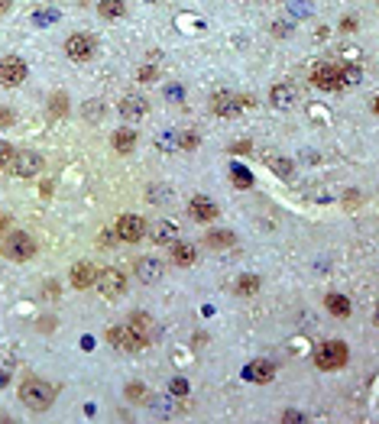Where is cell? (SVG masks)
Returning <instances> with one entry per match:
<instances>
[{"mask_svg": "<svg viewBox=\"0 0 379 424\" xmlns=\"http://www.w3.org/2000/svg\"><path fill=\"white\" fill-rule=\"evenodd\" d=\"M20 402H23L29 411H49L52 402H55V395H59V389L52 385V382L46 379H36V376H29V379L20 382Z\"/></svg>", "mask_w": 379, "mask_h": 424, "instance_id": "6da1fadb", "label": "cell"}, {"mask_svg": "<svg viewBox=\"0 0 379 424\" xmlns=\"http://www.w3.org/2000/svg\"><path fill=\"white\" fill-rule=\"evenodd\" d=\"M36 240L26 233V230H10V233H4V243H0V253H4V259H10V263H29L36 256Z\"/></svg>", "mask_w": 379, "mask_h": 424, "instance_id": "7a4b0ae2", "label": "cell"}, {"mask_svg": "<svg viewBox=\"0 0 379 424\" xmlns=\"http://www.w3.org/2000/svg\"><path fill=\"white\" fill-rule=\"evenodd\" d=\"M350 363V350L347 343L340 340H324L318 350H314V366H318L321 373H337V369H344Z\"/></svg>", "mask_w": 379, "mask_h": 424, "instance_id": "3957f363", "label": "cell"}, {"mask_svg": "<svg viewBox=\"0 0 379 424\" xmlns=\"http://www.w3.org/2000/svg\"><path fill=\"white\" fill-rule=\"evenodd\" d=\"M7 169H10V175H17V179H36V175L46 169V159H42L36 149H17V153L10 156Z\"/></svg>", "mask_w": 379, "mask_h": 424, "instance_id": "277c9868", "label": "cell"}, {"mask_svg": "<svg viewBox=\"0 0 379 424\" xmlns=\"http://www.w3.org/2000/svg\"><path fill=\"white\" fill-rule=\"evenodd\" d=\"M98 292L110 301H117V298L126 295V275L117 269V266H107V269H98V279H94Z\"/></svg>", "mask_w": 379, "mask_h": 424, "instance_id": "5b68a950", "label": "cell"}, {"mask_svg": "<svg viewBox=\"0 0 379 424\" xmlns=\"http://www.w3.org/2000/svg\"><path fill=\"white\" fill-rule=\"evenodd\" d=\"M246 107H250V97H244V94L218 91L211 97V114H214V117H237V114L246 111Z\"/></svg>", "mask_w": 379, "mask_h": 424, "instance_id": "8992f818", "label": "cell"}, {"mask_svg": "<svg viewBox=\"0 0 379 424\" xmlns=\"http://www.w3.org/2000/svg\"><path fill=\"white\" fill-rule=\"evenodd\" d=\"M94 52H98V43H94V36H88V33H72L65 39V55L72 62H91Z\"/></svg>", "mask_w": 379, "mask_h": 424, "instance_id": "52a82bcc", "label": "cell"}, {"mask_svg": "<svg viewBox=\"0 0 379 424\" xmlns=\"http://www.w3.org/2000/svg\"><path fill=\"white\" fill-rule=\"evenodd\" d=\"M26 78H29V68H26L23 59H17V55L0 59V85L4 88H20Z\"/></svg>", "mask_w": 379, "mask_h": 424, "instance_id": "ba28073f", "label": "cell"}, {"mask_svg": "<svg viewBox=\"0 0 379 424\" xmlns=\"http://www.w3.org/2000/svg\"><path fill=\"white\" fill-rule=\"evenodd\" d=\"M312 85L321 88V91H340V88H347L344 85V75H340V65H331V62H324V65H314Z\"/></svg>", "mask_w": 379, "mask_h": 424, "instance_id": "9c48e42d", "label": "cell"}, {"mask_svg": "<svg viewBox=\"0 0 379 424\" xmlns=\"http://www.w3.org/2000/svg\"><path fill=\"white\" fill-rule=\"evenodd\" d=\"M114 233H117V240H124V243H140V240L146 237V221L140 214H124L117 221V227H114Z\"/></svg>", "mask_w": 379, "mask_h": 424, "instance_id": "30bf717a", "label": "cell"}, {"mask_svg": "<svg viewBox=\"0 0 379 424\" xmlns=\"http://www.w3.org/2000/svg\"><path fill=\"white\" fill-rule=\"evenodd\" d=\"M188 214H192V221L208 224V221H218L220 217V207H218V201H211V198L194 195L192 201H188Z\"/></svg>", "mask_w": 379, "mask_h": 424, "instance_id": "8fae6325", "label": "cell"}, {"mask_svg": "<svg viewBox=\"0 0 379 424\" xmlns=\"http://www.w3.org/2000/svg\"><path fill=\"white\" fill-rule=\"evenodd\" d=\"M162 275H166L162 259H156V256H140V259H136V279L143 282V285H156Z\"/></svg>", "mask_w": 379, "mask_h": 424, "instance_id": "7c38bea8", "label": "cell"}, {"mask_svg": "<svg viewBox=\"0 0 379 424\" xmlns=\"http://www.w3.org/2000/svg\"><path fill=\"white\" fill-rule=\"evenodd\" d=\"M117 111H120L124 120H140V117L149 114V101H146L143 94H124L120 104H117Z\"/></svg>", "mask_w": 379, "mask_h": 424, "instance_id": "4fadbf2b", "label": "cell"}, {"mask_svg": "<svg viewBox=\"0 0 379 424\" xmlns=\"http://www.w3.org/2000/svg\"><path fill=\"white\" fill-rule=\"evenodd\" d=\"M107 340H110V343H114L117 350H133V353H136V350H146V347H149V343L136 337L130 327H110V331H107Z\"/></svg>", "mask_w": 379, "mask_h": 424, "instance_id": "5bb4252c", "label": "cell"}, {"mask_svg": "<svg viewBox=\"0 0 379 424\" xmlns=\"http://www.w3.org/2000/svg\"><path fill=\"white\" fill-rule=\"evenodd\" d=\"M94 279H98V269H94V263H88V259L75 263V266H72V272H68V282H72V289H78V292L91 289Z\"/></svg>", "mask_w": 379, "mask_h": 424, "instance_id": "9a60e30c", "label": "cell"}, {"mask_svg": "<svg viewBox=\"0 0 379 424\" xmlns=\"http://www.w3.org/2000/svg\"><path fill=\"white\" fill-rule=\"evenodd\" d=\"M168 259H172L178 269H188V266H194V259H198V249H194L192 243H178V240H172V243H168Z\"/></svg>", "mask_w": 379, "mask_h": 424, "instance_id": "2e32d148", "label": "cell"}, {"mask_svg": "<svg viewBox=\"0 0 379 424\" xmlns=\"http://www.w3.org/2000/svg\"><path fill=\"white\" fill-rule=\"evenodd\" d=\"M175 233H178V227L172 221H152V224H146V237H149L152 243H159V246H168L172 240H175Z\"/></svg>", "mask_w": 379, "mask_h": 424, "instance_id": "e0dca14e", "label": "cell"}, {"mask_svg": "<svg viewBox=\"0 0 379 424\" xmlns=\"http://www.w3.org/2000/svg\"><path fill=\"white\" fill-rule=\"evenodd\" d=\"M126 327H130V331H133L140 340H146V343L152 340V331H156V324H152V317L146 311H133V314H130Z\"/></svg>", "mask_w": 379, "mask_h": 424, "instance_id": "ac0fdd59", "label": "cell"}, {"mask_svg": "<svg viewBox=\"0 0 379 424\" xmlns=\"http://www.w3.org/2000/svg\"><path fill=\"white\" fill-rule=\"evenodd\" d=\"M136 130H114V136H110V146H114V153H120V156H130L136 149Z\"/></svg>", "mask_w": 379, "mask_h": 424, "instance_id": "d6986e66", "label": "cell"}, {"mask_svg": "<svg viewBox=\"0 0 379 424\" xmlns=\"http://www.w3.org/2000/svg\"><path fill=\"white\" fill-rule=\"evenodd\" d=\"M246 379L266 385V382L276 379V363H270V360H253L250 369H246Z\"/></svg>", "mask_w": 379, "mask_h": 424, "instance_id": "ffe728a7", "label": "cell"}, {"mask_svg": "<svg viewBox=\"0 0 379 424\" xmlns=\"http://www.w3.org/2000/svg\"><path fill=\"white\" fill-rule=\"evenodd\" d=\"M270 104L272 107H292L295 104V88L292 85H272V91H270Z\"/></svg>", "mask_w": 379, "mask_h": 424, "instance_id": "44dd1931", "label": "cell"}, {"mask_svg": "<svg viewBox=\"0 0 379 424\" xmlns=\"http://www.w3.org/2000/svg\"><path fill=\"white\" fill-rule=\"evenodd\" d=\"M324 308H328L334 317H347L350 314V298L347 295H337V292H331L328 298H324Z\"/></svg>", "mask_w": 379, "mask_h": 424, "instance_id": "7402d4cb", "label": "cell"}, {"mask_svg": "<svg viewBox=\"0 0 379 424\" xmlns=\"http://www.w3.org/2000/svg\"><path fill=\"white\" fill-rule=\"evenodd\" d=\"M204 246H211V249H227V246H234V233L230 230H211V233H204Z\"/></svg>", "mask_w": 379, "mask_h": 424, "instance_id": "603a6c76", "label": "cell"}, {"mask_svg": "<svg viewBox=\"0 0 379 424\" xmlns=\"http://www.w3.org/2000/svg\"><path fill=\"white\" fill-rule=\"evenodd\" d=\"M98 13L104 20H120L126 13V4L124 0H98Z\"/></svg>", "mask_w": 379, "mask_h": 424, "instance_id": "cb8c5ba5", "label": "cell"}, {"mask_svg": "<svg viewBox=\"0 0 379 424\" xmlns=\"http://www.w3.org/2000/svg\"><path fill=\"white\" fill-rule=\"evenodd\" d=\"M126 399L133 402V405H149L152 395H149V389H146L143 382H130V385H126Z\"/></svg>", "mask_w": 379, "mask_h": 424, "instance_id": "d4e9b609", "label": "cell"}, {"mask_svg": "<svg viewBox=\"0 0 379 424\" xmlns=\"http://www.w3.org/2000/svg\"><path fill=\"white\" fill-rule=\"evenodd\" d=\"M156 146H159V153L172 156L178 149V130H162V133L156 136Z\"/></svg>", "mask_w": 379, "mask_h": 424, "instance_id": "484cf974", "label": "cell"}, {"mask_svg": "<svg viewBox=\"0 0 379 424\" xmlns=\"http://www.w3.org/2000/svg\"><path fill=\"white\" fill-rule=\"evenodd\" d=\"M260 275H240V279H237V295H244V298H250V295H256V292H260Z\"/></svg>", "mask_w": 379, "mask_h": 424, "instance_id": "4316f807", "label": "cell"}, {"mask_svg": "<svg viewBox=\"0 0 379 424\" xmlns=\"http://www.w3.org/2000/svg\"><path fill=\"white\" fill-rule=\"evenodd\" d=\"M198 143H201V136L194 133V130H178V149L192 153V149H198Z\"/></svg>", "mask_w": 379, "mask_h": 424, "instance_id": "83f0119b", "label": "cell"}, {"mask_svg": "<svg viewBox=\"0 0 379 424\" xmlns=\"http://www.w3.org/2000/svg\"><path fill=\"white\" fill-rule=\"evenodd\" d=\"M49 114H52V117H65V114H68V97L62 91H55L49 97Z\"/></svg>", "mask_w": 379, "mask_h": 424, "instance_id": "f1b7e54d", "label": "cell"}, {"mask_svg": "<svg viewBox=\"0 0 379 424\" xmlns=\"http://www.w3.org/2000/svg\"><path fill=\"white\" fill-rule=\"evenodd\" d=\"M81 114H84V120H88V123H94V120L104 117V104L101 101H84Z\"/></svg>", "mask_w": 379, "mask_h": 424, "instance_id": "f546056e", "label": "cell"}, {"mask_svg": "<svg viewBox=\"0 0 379 424\" xmlns=\"http://www.w3.org/2000/svg\"><path fill=\"white\" fill-rule=\"evenodd\" d=\"M13 123H17V114L10 111V107H4V104H0V130L13 127Z\"/></svg>", "mask_w": 379, "mask_h": 424, "instance_id": "4dcf8cb0", "label": "cell"}, {"mask_svg": "<svg viewBox=\"0 0 379 424\" xmlns=\"http://www.w3.org/2000/svg\"><path fill=\"white\" fill-rule=\"evenodd\" d=\"M156 78H159V71H156V68H152V65H149V68L143 65V68H140V71H136V81H143V85H149V81H156Z\"/></svg>", "mask_w": 379, "mask_h": 424, "instance_id": "1f68e13d", "label": "cell"}, {"mask_svg": "<svg viewBox=\"0 0 379 424\" xmlns=\"http://www.w3.org/2000/svg\"><path fill=\"white\" fill-rule=\"evenodd\" d=\"M17 153L13 146L7 143V139H0V169H7V162H10V156Z\"/></svg>", "mask_w": 379, "mask_h": 424, "instance_id": "d6a6232c", "label": "cell"}, {"mask_svg": "<svg viewBox=\"0 0 379 424\" xmlns=\"http://www.w3.org/2000/svg\"><path fill=\"white\" fill-rule=\"evenodd\" d=\"M234 179H237V182H234L237 188H250V185H253L250 172H244V169H234Z\"/></svg>", "mask_w": 379, "mask_h": 424, "instance_id": "836d02e7", "label": "cell"}, {"mask_svg": "<svg viewBox=\"0 0 379 424\" xmlns=\"http://www.w3.org/2000/svg\"><path fill=\"white\" fill-rule=\"evenodd\" d=\"M168 392H172V395H185V392H188V382H185V379H172V382H168Z\"/></svg>", "mask_w": 379, "mask_h": 424, "instance_id": "e575fe53", "label": "cell"}, {"mask_svg": "<svg viewBox=\"0 0 379 424\" xmlns=\"http://www.w3.org/2000/svg\"><path fill=\"white\" fill-rule=\"evenodd\" d=\"M282 421H286V424H302L305 415H302V411H295V408H288L286 415H282Z\"/></svg>", "mask_w": 379, "mask_h": 424, "instance_id": "d590c367", "label": "cell"}, {"mask_svg": "<svg viewBox=\"0 0 379 424\" xmlns=\"http://www.w3.org/2000/svg\"><path fill=\"white\" fill-rule=\"evenodd\" d=\"M270 169H272V172H282V175H288V172H292V165H288V162H282V159H270Z\"/></svg>", "mask_w": 379, "mask_h": 424, "instance_id": "8d00e7d4", "label": "cell"}, {"mask_svg": "<svg viewBox=\"0 0 379 424\" xmlns=\"http://www.w3.org/2000/svg\"><path fill=\"white\" fill-rule=\"evenodd\" d=\"M357 26H360V23H357V20H354V17H347V20H344V23H340V29H344V33H354Z\"/></svg>", "mask_w": 379, "mask_h": 424, "instance_id": "74e56055", "label": "cell"}, {"mask_svg": "<svg viewBox=\"0 0 379 424\" xmlns=\"http://www.w3.org/2000/svg\"><path fill=\"white\" fill-rule=\"evenodd\" d=\"M360 201H363L360 191H350V195H347V204H350V207H354V204H360Z\"/></svg>", "mask_w": 379, "mask_h": 424, "instance_id": "f35d334b", "label": "cell"}, {"mask_svg": "<svg viewBox=\"0 0 379 424\" xmlns=\"http://www.w3.org/2000/svg\"><path fill=\"white\" fill-rule=\"evenodd\" d=\"M10 385V369H0V389H7Z\"/></svg>", "mask_w": 379, "mask_h": 424, "instance_id": "ab89813d", "label": "cell"}, {"mask_svg": "<svg viewBox=\"0 0 379 424\" xmlns=\"http://www.w3.org/2000/svg\"><path fill=\"white\" fill-rule=\"evenodd\" d=\"M250 149H253V146H250V143H237V146H234V149H230V153H250Z\"/></svg>", "mask_w": 379, "mask_h": 424, "instance_id": "60d3db41", "label": "cell"}, {"mask_svg": "<svg viewBox=\"0 0 379 424\" xmlns=\"http://www.w3.org/2000/svg\"><path fill=\"white\" fill-rule=\"evenodd\" d=\"M7 224H10V221L4 217V214H0V240H4V233H7Z\"/></svg>", "mask_w": 379, "mask_h": 424, "instance_id": "b9f144b4", "label": "cell"}, {"mask_svg": "<svg viewBox=\"0 0 379 424\" xmlns=\"http://www.w3.org/2000/svg\"><path fill=\"white\" fill-rule=\"evenodd\" d=\"M7 10H10V0H0V17H4Z\"/></svg>", "mask_w": 379, "mask_h": 424, "instance_id": "7bdbcfd3", "label": "cell"}]
</instances>
